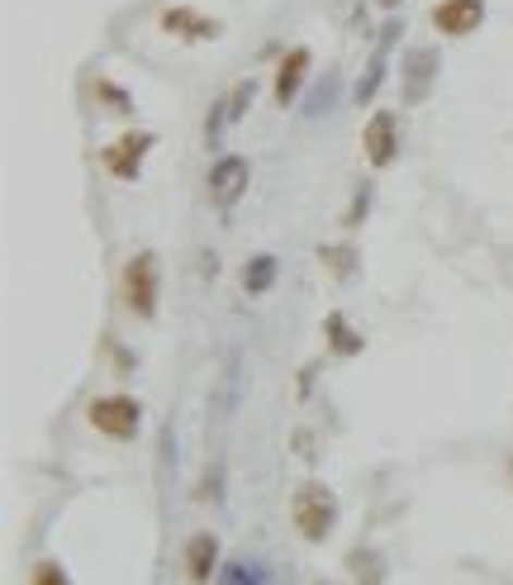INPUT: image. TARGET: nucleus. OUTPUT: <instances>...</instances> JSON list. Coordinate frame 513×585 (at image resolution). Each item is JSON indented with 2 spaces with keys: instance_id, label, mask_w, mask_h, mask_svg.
<instances>
[{
  "instance_id": "obj_14",
  "label": "nucleus",
  "mask_w": 513,
  "mask_h": 585,
  "mask_svg": "<svg viewBox=\"0 0 513 585\" xmlns=\"http://www.w3.org/2000/svg\"><path fill=\"white\" fill-rule=\"evenodd\" d=\"M34 585H72L68 576H62V566H52V562H44V566H34Z\"/></svg>"
},
{
  "instance_id": "obj_13",
  "label": "nucleus",
  "mask_w": 513,
  "mask_h": 585,
  "mask_svg": "<svg viewBox=\"0 0 513 585\" xmlns=\"http://www.w3.org/2000/svg\"><path fill=\"white\" fill-rule=\"evenodd\" d=\"M319 257L338 271V277H352V263H357V253H352V248H323Z\"/></svg>"
},
{
  "instance_id": "obj_3",
  "label": "nucleus",
  "mask_w": 513,
  "mask_h": 585,
  "mask_svg": "<svg viewBox=\"0 0 513 585\" xmlns=\"http://www.w3.org/2000/svg\"><path fill=\"white\" fill-rule=\"evenodd\" d=\"M138 419H143V410H138L134 395H100V400H90V424H96L100 434H110V438H134Z\"/></svg>"
},
{
  "instance_id": "obj_6",
  "label": "nucleus",
  "mask_w": 513,
  "mask_h": 585,
  "mask_svg": "<svg viewBox=\"0 0 513 585\" xmlns=\"http://www.w3.org/2000/svg\"><path fill=\"white\" fill-rule=\"evenodd\" d=\"M162 29L176 34V38H186V44H209V38H219V24L205 20L200 10H191V5L167 10V15H162Z\"/></svg>"
},
{
  "instance_id": "obj_2",
  "label": "nucleus",
  "mask_w": 513,
  "mask_h": 585,
  "mask_svg": "<svg viewBox=\"0 0 513 585\" xmlns=\"http://www.w3.org/2000/svg\"><path fill=\"white\" fill-rule=\"evenodd\" d=\"M124 305L134 309L138 319L157 315V257L152 253H138L134 263L124 267Z\"/></svg>"
},
{
  "instance_id": "obj_11",
  "label": "nucleus",
  "mask_w": 513,
  "mask_h": 585,
  "mask_svg": "<svg viewBox=\"0 0 513 585\" xmlns=\"http://www.w3.org/2000/svg\"><path fill=\"white\" fill-rule=\"evenodd\" d=\"M243 285H247L253 295H267L271 285H276V257H253V263H247Z\"/></svg>"
},
{
  "instance_id": "obj_7",
  "label": "nucleus",
  "mask_w": 513,
  "mask_h": 585,
  "mask_svg": "<svg viewBox=\"0 0 513 585\" xmlns=\"http://www.w3.org/2000/svg\"><path fill=\"white\" fill-rule=\"evenodd\" d=\"M148 148H152V134H129V138L114 143V148H105V167H110L114 176L134 181L138 167H143V153H148Z\"/></svg>"
},
{
  "instance_id": "obj_9",
  "label": "nucleus",
  "mask_w": 513,
  "mask_h": 585,
  "mask_svg": "<svg viewBox=\"0 0 513 585\" xmlns=\"http://www.w3.org/2000/svg\"><path fill=\"white\" fill-rule=\"evenodd\" d=\"M305 72H309V48H291L285 62H281V72H276V100H281V106H291V100L300 96Z\"/></svg>"
},
{
  "instance_id": "obj_10",
  "label": "nucleus",
  "mask_w": 513,
  "mask_h": 585,
  "mask_svg": "<svg viewBox=\"0 0 513 585\" xmlns=\"http://www.w3.org/2000/svg\"><path fill=\"white\" fill-rule=\"evenodd\" d=\"M215 562H219V538L215 533H195V538L186 543V571L191 581H215Z\"/></svg>"
},
{
  "instance_id": "obj_4",
  "label": "nucleus",
  "mask_w": 513,
  "mask_h": 585,
  "mask_svg": "<svg viewBox=\"0 0 513 585\" xmlns=\"http://www.w3.org/2000/svg\"><path fill=\"white\" fill-rule=\"evenodd\" d=\"M485 20V0H442L438 10H432V24H438V34L447 38H462L471 29H480Z\"/></svg>"
},
{
  "instance_id": "obj_12",
  "label": "nucleus",
  "mask_w": 513,
  "mask_h": 585,
  "mask_svg": "<svg viewBox=\"0 0 513 585\" xmlns=\"http://www.w3.org/2000/svg\"><path fill=\"white\" fill-rule=\"evenodd\" d=\"M328 333H333V348H338V353H347V357H352V353H362V338L347 329V319H342V315L328 319Z\"/></svg>"
},
{
  "instance_id": "obj_1",
  "label": "nucleus",
  "mask_w": 513,
  "mask_h": 585,
  "mask_svg": "<svg viewBox=\"0 0 513 585\" xmlns=\"http://www.w3.org/2000/svg\"><path fill=\"white\" fill-rule=\"evenodd\" d=\"M291 514H295V528L305 533L309 543H323L328 528H333V514H338L333 490H328V486H314V480H309V486H300Z\"/></svg>"
},
{
  "instance_id": "obj_15",
  "label": "nucleus",
  "mask_w": 513,
  "mask_h": 585,
  "mask_svg": "<svg viewBox=\"0 0 513 585\" xmlns=\"http://www.w3.org/2000/svg\"><path fill=\"white\" fill-rule=\"evenodd\" d=\"M376 5H386V10H394V5H400V0H376Z\"/></svg>"
},
{
  "instance_id": "obj_8",
  "label": "nucleus",
  "mask_w": 513,
  "mask_h": 585,
  "mask_svg": "<svg viewBox=\"0 0 513 585\" xmlns=\"http://www.w3.org/2000/svg\"><path fill=\"white\" fill-rule=\"evenodd\" d=\"M209 191H215L219 205H233L247 191V162L243 158H219L209 167Z\"/></svg>"
},
{
  "instance_id": "obj_16",
  "label": "nucleus",
  "mask_w": 513,
  "mask_h": 585,
  "mask_svg": "<svg viewBox=\"0 0 513 585\" xmlns=\"http://www.w3.org/2000/svg\"><path fill=\"white\" fill-rule=\"evenodd\" d=\"M319 585H328V581H319Z\"/></svg>"
},
{
  "instance_id": "obj_5",
  "label": "nucleus",
  "mask_w": 513,
  "mask_h": 585,
  "mask_svg": "<svg viewBox=\"0 0 513 585\" xmlns=\"http://www.w3.org/2000/svg\"><path fill=\"white\" fill-rule=\"evenodd\" d=\"M362 148H366V158H371V167H390L394 162L400 143H394V114L390 110L371 114V124H366V134H362Z\"/></svg>"
}]
</instances>
